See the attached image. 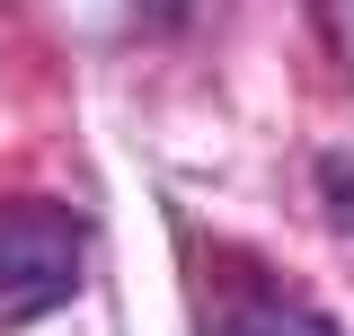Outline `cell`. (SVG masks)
<instances>
[{
  "label": "cell",
  "instance_id": "cell-1",
  "mask_svg": "<svg viewBox=\"0 0 354 336\" xmlns=\"http://www.w3.org/2000/svg\"><path fill=\"white\" fill-rule=\"evenodd\" d=\"M88 274V221L62 204H0V328H27L80 292Z\"/></svg>",
  "mask_w": 354,
  "mask_h": 336
},
{
  "label": "cell",
  "instance_id": "cell-2",
  "mask_svg": "<svg viewBox=\"0 0 354 336\" xmlns=\"http://www.w3.org/2000/svg\"><path fill=\"white\" fill-rule=\"evenodd\" d=\"M204 336H337V319L266 283L257 265H221V292L204 301Z\"/></svg>",
  "mask_w": 354,
  "mask_h": 336
},
{
  "label": "cell",
  "instance_id": "cell-3",
  "mask_svg": "<svg viewBox=\"0 0 354 336\" xmlns=\"http://www.w3.org/2000/svg\"><path fill=\"white\" fill-rule=\"evenodd\" d=\"M319 204H328V221L354 239V151H328V160H319Z\"/></svg>",
  "mask_w": 354,
  "mask_h": 336
},
{
  "label": "cell",
  "instance_id": "cell-4",
  "mask_svg": "<svg viewBox=\"0 0 354 336\" xmlns=\"http://www.w3.org/2000/svg\"><path fill=\"white\" fill-rule=\"evenodd\" d=\"M310 18H319V36L337 53V71L354 80V0H310Z\"/></svg>",
  "mask_w": 354,
  "mask_h": 336
},
{
  "label": "cell",
  "instance_id": "cell-5",
  "mask_svg": "<svg viewBox=\"0 0 354 336\" xmlns=\"http://www.w3.org/2000/svg\"><path fill=\"white\" fill-rule=\"evenodd\" d=\"M221 9H230V0H142V18H160V27H204Z\"/></svg>",
  "mask_w": 354,
  "mask_h": 336
}]
</instances>
